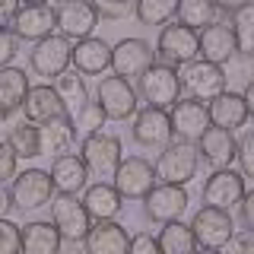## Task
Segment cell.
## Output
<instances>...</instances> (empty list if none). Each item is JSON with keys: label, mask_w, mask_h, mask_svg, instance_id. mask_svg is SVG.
<instances>
[{"label": "cell", "mask_w": 254, "mask_h": 254, "mask_svg": "<svg viewBox=\"0 0 254 254\" xmlns=\"http://www.w3.org/2000/svg\"><path fill=\"white\" fill-rule=\"evenodd\" d=\"M6 143H10V149L16 153V159H38V156H42V137H38V124L22 121V124L10 127Z\"/></svg>", "instance_id": "33"}, {"label": "cell", "mask_w": 254, "mask_h": 254, "mask_svg": "<svg viewBox=\"0 0 254 254\" xmlns=\"http://www.w3.org/2000/svg\"><path fill=\"white\" fill-rule=\"evenodd\" d=\"M245 197V175L235 172L232 165L216 169L203 181V206H216V210H229L242 203Z\"/></svg>", "instance_id": "13"}, {"label": "cell", "mask_w": 254, "mask_h": 254, "mask_svg": "<svg viewBox=\"0 0 254 254\" xmlns=\"http://www.w3.org/2000/svg\"><path fill=\"white\" fill-rule=\"evenodd\" d=\"M22 235V254H61V232L51 219H32L19 226Z\"/></svg>", "instance_id": "27"}, {"label": "cell", "mask_w": 254, "mask_h": 254, "mask_svg": "<svg viewBox=\"0 0 254 254\" xmlns=\"http://www.w3.org/2000/svg\"><path fill=\"white\" fill-rule=\"evenodd\" d=\"M22 115H26L29 124H45V121H51V118L67 115V108H64L58 89L42 83V86H29L26 102H22Z\"/></svg>", "instance_id": "21"}, {"label": "cell", "mask_w": 254, "mask_h": 254, "mask_svg": "<svg viewBox=\"0 0 254 254\" xmlns=\"http://www.w3.org/2000/svg\"><path fill=\"white\" fill-rule=\"evenodd\" d=\"M238 210H242L245 226L254 229V190H245V197H242V203H238Z\"/></svg>", "instance_id": "46"}, {"label": "cell", "mask_w": 254, "mask_h": 254, "mask_svg": "<svg viewBox=\"0 0 254 254\" xmlns=\"http://www.w3.org/2000/svg\"><path fill=\"white\" fill-rule=\"evenodd\" d=\"M111 185L121 194V200H143L156 188V169L143 156H127V159H121Z\"/></svg>", "instance_id": "8"}, {"label": "cell", "mask_w": 254, "mask_h": 254, "mask_svg": "<svg viewBox=\"0 0 254 254\" xmlns=\"http://www.w3.org/2000/svg\"><path fill=\"white\" fill-rule=\"evenodd\" d=\"M197 165H200V153H197L194 143L172 140L169 146H162L153 169H156V181H162V185H188L197 175Z\"/></svg>", "instance_id": "3"}, {"label": "cell", "mask_w": 254, "mask_h": 254, "mask_svg": "<svg viewBox=\"0 0 254 254\" xmlns=\"http://www.w3.org/2000/svg\"><path fill=\"white\" fill-rule=\"evenodd\" d=\"M222 254H254V229L232 232V238L226 242V251Z\"/></svg>", "instance_id": "41"}, {"label": "cell", "mask_w": 254, "mask_h": 254, "mask_svg": "<svg viewBox=\"0 0 254 254\" xmlns=\"http://www.w3.org/2000/svg\"><path fill=\"white\" fill-rule=\"evenodd\" d=\"M19 3H51V0H19Z\"/></svg>", "instance_id": "51"}, {"label": "cell", "mask_w": 254, "mask_h": 254, "mask_svg": "<svg viewBox=\"0 0 254 254\" xmlns=\"http://www.w3.org/2000/svg\"><path fill=\"white\" fill-rule=\"evenodd\" d=\"M38 137H42V156H61L64 149L73 143L76 137V127H73V118L70 115H61V118H51V121L38 124Z\"/></svg>", "instance_id": "29"}, {"label": "cell", "mask_w": 254, "mask_h": 254, "mask_svg": "<svg viewBox=\"0 0 254 254\" xmlns=\"http://www.w3.org/2000/svg\"><path fill=\"white\" fill-rule=\"evenodd\" d=\"M238 165H242V175L245 178H254V130H248L242 140H238Z\"/></svg>", "instance_id": "40"}, {"label": "cell", "mask_w": 254, "mask_h": 254, "mask_svg": "<svg viewBox=\"0 0 254 254\" xmlns=\"http://www.w3.org/2000/svg\"><path fill=\"white\" fill-rule=\"evenodd\" d=\"M95 102H99L102 115L108 121H127L140 108L137 89L130 86V79H121V76H102L99 89H95Z\"/></svg>", "instance_id": "6"}, {"label": "cell", "mask_w": 254, "mask_h": 254, "mask_svg": "<svg viewBox=\"0 0 254 254\" xmlns=\"http://www.w3.org/2000/svg\"><path fill=\"white\" fill-rule=\"evenodd\" d=\"M175 16H178L181 26L200 32V29H206V26H213V22H216L219 10H216V3H213V0H178V10H175Z\"/></svg>", "instance_id": "32"}, {"label": "cell", "mask_w": 254, "mask_h": 254, "mask_svg": "<svg viewBox=\"0 0 254 254\" xmlns=\"http://www.w3.org/2000/svg\"><path fill=\"white\" fill-rule=\"evenodd\" d=\"M83 245H86V254H127L130 251V235H127L121 222L102 219L89 229Z\"/></svg>", "instance_id": "20"}, {"label": "cell", "mask_w": 254, "mask_h": 254, "mask_svg": "<svg viewBox=\"0 0 254 254\" xmlns=\"http://www.w3.org/2000/svg\"><path fill=\"white\" fill-rule=\"evenodd\" d=\"M51 181H54V190L79 194V190H86V185H89V169H86V162L79 156L61 153L51 162Z\"/></svg>", "instance_id": "26"}, {"label": "cell", "mask_w": 254, "mask_h": 254, "mask_svg": "<svg viewBox=\"0 0 254 254\" xmlns=\"http://www.w3.org/2000/svg\"><path fill=\"white\" fill-rule=\"evenodd\" d=\"M0 254H22L19 226L10 219H0Z\"/></svg>", "instance_id": "38"}, {"label": "cell", "mask_w": 254, "mask_h": 254, "mask_svg": "<svg viewBox=\"0 0 254 254\" xmlns=\"http://www.w3.org/2000/svg\"><path fill=\"white\" fill-rule=\"evenodd\" d=\"M51 222H54V229L61 232L64 242H83L86 235H89V229H92V216L86 213V203H83V197H76V194H67V190H54V197H51Z\"/></svg>", "instance_id": "2"}, {"label": "cell", "mask_w": 254, "mask_h": 254, "mask_svg": "<svg viewBox=\"0 0 254 254\" xmlns=\"http://www.w3.org/2000/svg\"><path fill=\"white\" fill-rule=\"evenodd\" d=\"M54 89H58V95H61V102H64V108H67V115H70V118H76L79 111H83V105L89 102V92H86V79H83V73H76L73 67L64 70V73L54 79Z\"/></svg>", "instance_id": "30"}, {"label": "cell", "mask_w": 254, "mask_h": 254, "mask_svg": "<svg viewBox=\"0 0 254 254\" xmlns=\"http://www.w3.org/2000/svg\"><path fill=\"white\" fill-rule=\"evenodd\" d=\"M89 3L95 6V13H99L102 19H121V16H127L133 10L137 0H89Z\"/></svg>", "instance_id": "39"}, {"label": "cell", "mask_w": 254, "mask_h": 254, "mask_svg": "<svg viewBox=\"0 0 254 254\" xmlns=\"http://www.w3.org/2000/svg\"><path fill=\"white\" fill-rule=\"evenodd\" d=\"M102 121H105V115H102L99 102H86L83 111H79V115L73 118V127H76V130H83V137H86V133L102 130Z\"/></svg>", "instance_id": "37"}, {"label": "cell", "mask_w": 254, "mask_h": 254, "mask_svg": "<svg viewBox=\"0 0 254 254\" xmlns=\"http://www.w3.org/2000/svg\"><path fill=\"white\" fill-rule=\"evenodd\" d=\"M83 203H86V213L102 222V219H115L121 213V194L115 190L111 181H95V185H86V194H83Z\"/></svg>", "instance_id": "28"}, {"label": "cell", "mask_w": 254, "mask_h": 254, "mask_svg": "<svg viewBox=\"0 0 254 254\" xmlns=\"http://www.w3.org/2000/svg\"><path fill=\"white\" fill-rule=\"evenodd\" d=\"M159 248L162 254H194L197 251V238L190 232L188 222L175 219V222H162V232H159Z\"/></svg>", "instance_id": "31"}, {"label": "cell", "mask_w": 254, "mask_h": 254, "mask_svg": "<svg viewBox=\"0 0 254 254\" xmlns=\"http://www.w3.org/2000/svg\"><path fill=\"white\" fill-rule=\"evenodd\" d=\"M127 254H162V248H159V242L153 235L140 232V235L130 238V251H127Z\"/></svg>", "instance_id": "44"}, {"label": "cell", "mask_w": 254, "mask_h": 254, "mask_svg": "<svg viewBox=\"0 0 254 254\" xmlns=\"http://www.w3.org/2000/svg\"><path fill=\"white\" fill-rule=\"evenodd\" d=\"M29 92V76L19 67H0V121H10L16 111H22Z\"/></svg>", "instance_id": "25"}, {"label": "cell", "mask_w": 254, "mask_h": 254, "mask_svg": "<svg viewBox=\"0 0 254 254\" xmlns=\"http://www.w3.org/2000/svg\"><path fill=\"white\" fill-rule=\"evenodd\" d=\"M19 0H0V29H10L16 13H19Z\"/></svg>", "instance_id": "45"}, {"label": "cell", "mask_w": 254, "mask_h": 254, "mask_svg": "<svg viewBox=\"0 0 254 254\" xmlns=\"http://www.w3.org/2000/svg\"><path fill=\"white\" fill-rule=\"evenodd\" d=\"M58 22H54V6L51 3H22L19 13H16L10 32L19 42H42V38L54 35Z\"/></svg>", "instance_id": "17"}, {"label": "cell", "mask_w": 254, "mask_h": 254, "mask_svg": "<svg viewBox=\"0 0 254 254\" xmlns=\"http://www.w3.org/2000/svg\"><path fill=\"white\" fill-rule=\"evenodd\" d=\"M133 140L146 149H162L172 143V121L165 108L143 105L133 115Z\"/></svg>", "instance_id": "18"}, {"label": "cell", "mask_w": 254, "mask_h": 254, "mask_svg": "<svg viewBox=\"0 0 254 254\" xmlns=\"http://www.w3.org/2000/svg\"><path fill=\"white\" fill-rule=\"evenodd\" d=\"M242 95H245V105H248V118H254V83L245 86Z\"/></svg>", "instance_id": "49"}, {"label": "cell", "mask_w": 254, "mask_h": 254, "mask_svg": "<svg viewBox=\"0 0 254 254\" xmlns=\"http://www.w3.org/2000/svg\"><path fill=\"white\" fill-rule=\"evenodd\" d=\"M194 254H222V251H216V248H197Z\"/></svg>", "instance_id": "50"}, {"label": "cell", "mask_w": 254, "mask_h": 254, "mask_svg": "<svg viewBox=\"0 0 254 254\" xmlns=\"http://www.w3.org/2000/svg\"><path fill=\"white\" fill-rule=\"evenodd\" d=\"M222 76H226V89H232V86L245 89L248 83H254V54L235 51L232 58L222 64ZM238 89H235V92H238Z\"/></svg>", "instance_id": "34"}, {"label": "cell", "mask_w": 254, "mask_h": 254, "mask_svg": "<svg viewBox=\"0 0 254 254\" xmlns=\"http://www.w3.org/2000/svg\"><path fill=\"white\" fill-rule=\"evenodd\" d=\"M10 210H13V197H10V190L0 185V219H6V213H10Z\"/></svg>", "instance_id": "48"}, {"label": "cell", "mask_w": 254, "mask_h": 254, "mask_svg": "<svg viewBox=\"0 0 254 254\" xmlns=\"http://www.w3.org/2000/svg\"><path fill=\"white\" fill-rule=\"evenodd\" d=\"M197 153H200L210 165H216V169H226V165H232V159L238 153V140L232 137V130H226V127H206L203 137L197 140Z\"/></svg>", "instance_id": "23"}, {"label": "cell", "mask_w": 254, "mask_h": 254, "mask_svg": "<svg viewBox=\"0 0 254 254\" xmlns=\"http://www.w3.org/2000/svg\"><path fill=\"white\" fill-rule=\"evenodd\" d=\"M251 6H254V0H251Z\"/></svg>", "instance_id": "52"}, {"label": "cell", "mask_w": 254, "mask_h": 254, "mask_svg": "<svg viewBox=\"0 0 254 254\" xmlns=\"http://www.w3.org/2000/svg\"><path fill=\"white\" fill-rule=\"evenodd\" d=\"M200 35V61H210V64H226L232 54L238 51L235 45V32L229 22H213V26H206L197 32Z\"/></svg>", "instance_id": "22"}, {"label": "cell", "mask_w": 254, "mask_h": 254, "mask_svg": "<svg viewBox=\"0 0 254 254\" xmlns=\"http://www.w3.org/2000/svg\"><path fill=\"white\" fill-rule=\"evenodd\" d=\"M79 159L86 162L89 169V178H99V181H111L121 165V140L115 133H105V130H95V133H86L83 143H79Z\"/></svg>", "instance_id": "1"}, {"label": "cell", "mask_w": 254, "mask_h": 254, "mask_svg": "<svg viewBox=\"0 0 254 254\" xmlns=\"http://www.w3.org/2000/svg\"><path fill=\"white\" fill-rule=\"evenodd\" d=\"M210 108V124L213 127H226V130H238V127L248 124V105H245L242 92H219L213 102H206Z\"/></svg>", "instance_id": "24"}, {"label": "cell", "mask_w": 254, "mask_h": 254, "mask_svg": "<svg viewBox=\"0 0 254 254\" xmlns=\"http://www.w3.org/2000/svg\"><path fill=\"white\" fill-rule=\"evenodd\" d=\"M70 54H73V42L54 32V35L35 42V48L29 51V67L45 79H58L64 70H70Z\"/></svg>", "instance_id": "9"}, {"label": "cell", "mask_w": 254, "mask_h": 254, "mask_svg": "<svg viewBox=\"0 0 254 254\" xmlns=\"http://www.w3.org/2000/svg\"><path fill=\"white\" fill-rule=\"evenodd\" d=\"M169 121H172V137L175 140H188L197 143L203 137V130L210 127V108L200 99H178L169 111Z\"/></svg>", "instance_id": "14"}, {"label": "cell", "mask_w": 254, "mask_h": 254, "mask_svg": "<svg viewBox=\"0 0 254 254\" xmlns=\"http://www.w3.org/2000/svg\"><path fill=\"white\" fill-rule=\"evenodd\" d=\"M16 153L10 149V143H0V185H6V181H13L16 178Z\"/></svg>", "instance_id": "43"}, {"label": "cell", "mask_w": 254, "mask_h": 254, "mask_svg": "<svg viewBox=\"0 0 254 254\" xmlns=\"http://www.w3.org/2000/svg\"><path fill=\"white\" fill-rule=\"evenodd\" d=\"M143 203H146V216L153 222H175V219L185 216L190 197H188L185 185H162V181H159V185L143 197Z\"/></svg>", "instance_id": "15"}, {"label": "cell", "mask_w": 254, "mask_h": 254, "mask_svg": "<svg viewBox=\"0 0 254 254\" xmlns=\"http://www.w3.org/2000/svg\"><path fill=\"white\" fill-rule=\"evenodd\" d=\"M190 232L197 238V248H216L222 251L226 242L235 232V222L229 210H216V206H200L190 219Z\"/></svg>", "instance_id": "10"}, {"label": "cell", "mask_w": 254, "mask_h": 254, "mask_svg": "<svg viewBox=\"0 0 254 254\" xmlns=\"http://www.w3.org/2000/svg\"><path fill=\"white\" fill-rule=\"evenodd\" d=\"M137 79H140L137 95L146 99V105L165 108V111L181 99V89H185V86H181V76H178V67H172V64H153V67H146Z\"/></svg>", "instance_id": "4"}, {"label": "cell", "mask_w": 254, "mask_h": 254, "mask_svg": "<svg viewBox=\"0 0 254 254\" xmlns=\"http://www.w3.org/2000/svg\"><path fill=\"white\" fill-rule=\"evenodd\" d=\"M54 22H58V32L64 38L83 42L99 26V13H95V6L89 0H61L54 6Z\"/></svg>", "instance_id": "11"}, {"label": "cell", "mask_w": 254, "mask_h": 254, "mask_svg": "<svg viewBox=\"0 0 254 254\" xmlns=\"http://www.w3.org/2000/svg\"><path fill=\"white\" fill-rule=\"evenodd\" d=\"M232 32H235V45L242 54H254V6H242L232 13Z\"/></svg>", "instance_id": "36"}, {"label": "cell", "mask_w": 254, "mask_h": 254, "mask_svg": "<svg viewBox=\"0 0 254 254\" xmlns=\"http://www.w3.org/2000/svg\"><path fill=\"white\" fill-rule=\"evenodd\" d=\"M70 67L83 76H102L111 67V45L102 42V38H83V42L73 45V54H70Z\"/></svg>", "instance_id": "19"}, {"label": "cell", "mask_w": 254, "mask_h": 254, "mask_svg": "<svg viewBox=\"0 0 254 254\" xmlns=\"http://www.w3.org/2000/svg\"><path fill=\"white\" fill-rule=\"evenodd\" d=\"M216 3V10H222V13H235V10H242V6H248L251 0H213Z\"/></svg>", "instance_id": "47"}, {"label": "cell", "mask_w": 254, "mask_h": 254, "mask_svg": "<svg viewBox=\"0 0 254 254\" xmlns=\"http://www.w3.org/2000/svg\"><path fill=\"white\" fill-rule=\"evenodd\" d=\"M156 58H162V64L172 67H185L200 58V35L181 22H165L156 42Z\"/></svg>", "instance_id": "5"}, {"label": "cell", "mask_w": 254, "mask_h": 254, "mask_svg": "<svg viewBox=\"0 0 254 254\" xmlns=\"http://www.w3.org/2000/svg\"><path fill=\"white\" fill-rule=\"evenodd\" d=\"M181 76V86L190 92V99H200V102H213L219 92H226V76H222V67L219 64H210V61H190L178 70Z\"/></svg>", "instance_id": "12"}, {"label": "cell", "mask_w": 254, "mask_h": 254, "mask_svg": "<svg viewBox=\"0 0 254 254\" xmlns=\"http://www.w3.org/2000/svg\"><path fill=\"white\" fill-rule=\"evenodd\" d=\"M175 10H178V0H137L133 3V13L143 26H165L172 22Z\"/></svg>", "instance_id": "35"}, {"label": "cell", "mask_w": 254, "mask_h": 254, "mask_svg": "<svg viewBox=\"0 0 254 254\" xmlns=\"http://www.w3.org/2000/svg\"><path fill=\"white\" fill-rule=\"evenodd\" d=\"M16 54H19V38L10 29H0V67H10Z\"/></svg>", "instance_id": "42"}, {"label": "cell", "mask_w": 254, "mask_h": 254, "mask_svg": "<svg viewBox=\"0 0 254 254\" xmlns=\"http://www.w3.org/2000/svg\"><path fill=\"white\" fill-rule=\"evenodd\" d=\"M156 64V51L149 42L143 38H121L115 48H111V70L115 76L121 79H130V76H140L146 67Z\"/></svg>", "instance_id": "16"}, {"label": "cell", "mask_w": 254, "mask_h": 254, "mask_svg": "<svg viewBox=\"0 0 254 254\" xmlns=\"http://www.w3.org/2000/svg\"><path fill=\"white\" fill-rule=\"evenodd\" d=\"M10 197H13V206H16V210H22V213H35V210H42V206H48V203H51V197H54L51 172H42V169H22V172H16Z\"/></svg>", "instance_id": "7"}]
</instances>
